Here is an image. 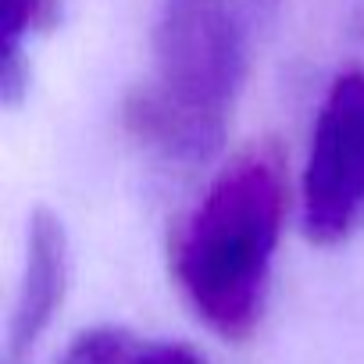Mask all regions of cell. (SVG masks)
Listing matches in <instances>:
<instances>
[{
	"label": "cell",
	"mask_w": 364,
	"mask_h": 364,
	"mask_svg": "<svg viewBox=\"0 0 364 364\" xmlns=\"http://www.w3.org/2000/svg\"><path fill=\"white\" fill-rule=\"evenodd\" d=\"M58 15V0H4V18H0V40H4V72H0V90L4 100L15 104L26 90L22 72V40L36 29H47Z\"/></svg>",
	"instance_id": "obj_5"
},
{
	"label": "cell",
	"mask_w": 364,
	"mask_h": 364,
	"mask_svg": "<svg viewBox=\"0 0 364 364\" xmlns=\"http://www.w3.org/2000/svg\"><path fill=\"white\" fill-rule=\"evenodd\" d=\"M68 289V232L58 215L36 211L26 240L22 282L11 311V346L15 353H29L36 339L50 328L65 304Z\"/></svg>",
	"instance_id": "obj_4"
},
{
	"label": "cell",
	"mask_w": 364,
	"mask_h": 364,
	"mask_svg": "<svg viewBox=\"0 0 364 364\" xmlns=\"http://www.w3.org/2000/svg\"><path fill=\"white\" fill-rule=\"evenodd\" d=\"M304 232L336 247L364 222V72H343L314 118L304 164Z\"/></svg>",
	"instance_id": "obj_3"
},
{
	"label": "cell",
	"mask_w": 364,
	"mask_h": 364,
	"mask_svg": "<svg viewBox=\"0 0 364 364\" xmlns=\"http://www.w3.org/2000/svg\"><path fill=\"white\" fill-rule=\"evenodd\" d=\"M286 218V168L272 143L247 146L178 222L171 275L193 314L222 339H247L264 307Z\"/></svg>",
	"instance_id": "obj_1"
},
{
	"label": "cell",
	"mask_w": 364,
	"mask_h": 364,
	"mask_svg": "<svg viewBox=\"0 0 364 364\" xmlns=\"http://www.w3.org/2000/svg\"><path fill=\"white\" fill-rule=\"evenodd\" d=\"M136 339L125 328L104 325V328H90L82 332L61 357V364H129V357L136 353Z\"/></svg>",
	"instance_id": "obj_6"
},
{
	"label": "cell",
	"mask_w": 364,
	"mask_h": 364,
	"mask_svg": "<svg viewBox=\"0 0 364 364\" xmlns=\"http://www.w3.org/2000/svg\"><path fill=\"white\" fill-rule=\"evenodd\" d=\"M129 364H204V357L186 343H139Z\"/></svg>",
	"instance_id": "obj_7"
},
{
	"label": "cell",
	"mask_w": 364,
	"mask_h": 364,
	"mask_svg": "<svg viewBox=\"0 0 364 364\" xmlns=\"http://www.w3.org/2000/svg\"><path fill=\"white\" fill-rule=\"evenodd\" d=\"M154 72L125 100V129L150 154L197 168L229 132L247 82V26L232 0H157Z\"/></svg>",
	"instance_id": "obj_2"
}]
</instances>
